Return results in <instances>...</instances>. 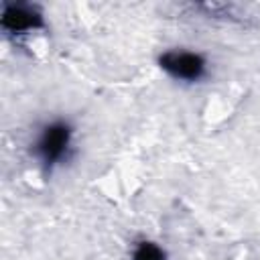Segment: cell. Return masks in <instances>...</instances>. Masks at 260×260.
<instances>
[{
  "mask_svg": "<svg viewBox=\"0 0 260 260\" xmlns=\"http://www.w3.org/2000/svg\"><path fill=\"white\" fill-rule=\"evenodd\" d=\"M128 260H171L169 250L150 238H140L132 244Z\"/></svg>",
  "mask_w": 260,
  "mask_h": 260,
  "instance_id": "cell-4",
  "label": "cell"
},
{
  "mask_svg": "<svg viewBox=\"0 0 260 260\" xmlns=\"http://www.w3.org/2000/svg\"><path fill=\"white\" fill-rule=\"evenodd\" d=\"M47 28L45 12L41 6L30 2H10L0 4V30L12 41L28 39Z\"/></svg>",
  "mask_w": 260,
  "mask_h": 260,
  "instance_id": "cell-3",
  "label": "cell"
},
{
  "mask_svg": "<svg viewBox=\"0 0 260 260\" xmlns=\"http://www.w3.org/2000/svg\"><path fill=\"white\" fill-rule=\"evenodd\" d=\"M156 65L169 79L183 85L203 83L211 73V63L207 55L189 47L165 49L162 53H158Z\"/></svg>",
  "mask_w": 260,
  "mask_h": 260,
  "instance_id": "cell-2",
  "label": "cell"
},
{
  "mask_svg": "<svg viewBox=\"0 0 260 260\" xmlns=\"http://www.w3.org/2000/svg\"><path fill=\"white\" fill-rule=\"evenodd\" d=\"M28 150L43 177H51L73 160L77 152V128L61 116L45 120L37 126Z\"/></svg>",
  "mask_w": 260,
  "mask_h": 260,
  "instance_id": "cell-1",
  "label": "cell"
}]
</instances>
